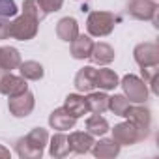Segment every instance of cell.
I'll return each mask as SVG.
<instances>
[{
    "label": "cell",
    "instance_id": "6da1fadb",
    "mask_svg": "<svg viewBox=\"0 0 159 159\" xmlns=\"http://www.w3.org/2000/svg\"><path fill=\"white\" fill-rule=\"evenodd\" d=\"M49 142V133L43 127H34L26 137L19 139L15 150L23 159H38L43 155V150Z\"/></svg>",
    "mask_w": 159,
    "mask_h": 159
},
{
    "label": "cell",
    "instance_id": "7a4b0ae2",
    "mask_svg": "<svg viewBox=\"0 0 159 159\" xmlns=\"http://www.w3.org/2000/svg\"><path fill=\"white\" fill-rule=\"evenodd\" d=\"M118 23V17L109 11H92L86 19V28L88 34L94 38H103L109 36Z\"/></svg>",
    "mask_w": 159,
    "mask_h": 159
},
{
    "label": "cell",
    "instance_id": "3957f363",
    "mask_svg": "<svg viewBox=\"0 0 159 159\" xmlns=\"http://www.w3.org/2000/svg\"><path fill=\"white\" fill-rule=\"evenodd\" d=\"M38 21L28 17V15H19L15 21H11L10 25V38L19 39V41H28L32 38H36L38 34Z\"/></svg>",
    "mask_w": 159,
    "mask_h": 159
},
{
    "label": "cell",
    "instance_id": "277c9868",
    "mask_svg": "<svg viewBox=\"0 0 159 159\" xmlns=\"http://www.w3.org/2000/svg\"><path fill=\"white\" fill-rule=\"evenodd\" d=\"M120 84L124 88L125 98L131 103H142V101L148 99V86L144 84L142 79H139L137 75H125Z\"/></svg>",
    "mask_w": 159,
    "mask_h": 159
},
{
    "label": "cell",
    "instance_id": "5b68a950",
    "mask_svg": "<svg viewBox=\"0 0 159 159\" xmlns=\"http://www.w3.org/2000/svg\"><path fill=\"white\" fill-rule=\"evenodd\" d=\"M26 90H28L26 79H23L19 75H13L11 71L0 69V94H4L8 98H13V96H19V94H23Z\"/></svg>",
    "mask_w": 159,
    "mask_h": 159
},
{
    "label": "cell",
    "instance_id": "8992f818",
    "mask_svg": "<svg viewBox=\"0 0 159 159\" xmlns=\"http://www.w3.org/2000/svg\"><path fill=\"white\" fill-rule=\"evenodd\" d=\"M34 105H36V101H34V94L30 90H26V92H23L19 96H13L8 101L10 112L13 116H17V118H26L34 111Z\"/></svg>",
    "mask_w": 159,
    "mask_h": 159
},
{
    "label": "cell",
    "instance_id": "52a82bcc",
    "mask_svg": "<svg viewBox=\"0 0 159 159\" xmlns=\"http://www.w3.org/2000/svg\"><path fill=\"white\" fill-rule=\"evenodd\" d=\"M112 139H114L120 146H131V144H137L139 140H142L144 137H142L140 131L127 120V122H122V124L114 125V129H112Z\"/></svg>",
    "mask_w": 159,
    "mask_h": 159
},
{
    "label": "cell",
    "instance_id": "ba28073f",
    "mask_svg": "<svg viewBox=\"0 0 159 159\" xmlns=\"http://www.w3.org/2000/svg\"><path fill=\"white\" fill-rule=\"evenodd\" d=\"M124 118H127V120H129L139 131H140V135H142L144 139L148 137V133H150V125H152V116H150V111H148V109L129 105V109L125 111Z\"/></svg>",
    "mask_w": 159,
    "mask_h": 159
},
{
    "label": "cell",
    "instance_id": "9c48e42d",
    "mask_svg": "<svg viewBox=\"0 0 159 159\" xmlns=\"http://www.w3.org/2000/svg\"><path fill=\"white\" fill-rule=\"evenodd\" d=\"M127 11L131 17L140 19V21H155L157 15V2L155 0H131Z\"/></svg>",
    "mask_w": 159,
    "mask_h": 159
},
{
    "label": "cell",
    "instance_id": "30bf717a",
    "mask_svg": "<svg viewBox=\"0 0 159 159\" xmlns=\"http://www.w3.org/2000/svg\"><path fill=\"white\" fill-rule=\"evenodd\" d=\"M133 56H135V62L140 67L157 66L159 64V47L155 43H140V45L135 47Z\"/></svg>",
    "mask_w": 159,
    "mask_h": 159
},
{
    "label": "cell",
    "instance_id": "8fae6325",
    "mask_svg": "<svg viewBox=\"0 0 159 159\" xmlns=\"http://www.w3.org/2000/svg\"><path fill=\"white\" fill-rule=\"evenodd\" d=\"M96 71L98 69L92 67V66H86V67H83V69L77 71L75 81H73L77 92H81V94L94 92V88H96Z\"/></svg>",
    "mask_w": 159,
    "mask_h": 159
},
{
    "label": "cell",
    "instance_id": "7c38bea8",
    "mask_svg": "<svg viewBox=\"0 0 159 159\" xmlns=\"http://www.w3.org/2000/svg\"><path fill=\"white\" fill-rule=\"evenodd\" d=\"M67 142H69L71 152H75V153H88L96 140H94V137L88 131L86 133L84 131H75V133H71L67 137Z\"/></svg>",
    "mask_w": 159,
    "mask_h": 159
},
{
    "label": "cell",
    "instance_id": "4fadbf2b",
    "mask_svg": "<svg viewBox=\"0 0 159 159\" xmlns=\"http://www.w3.org/2000/svg\"><path fill=\"white\" fill-rule=\"evenodd\" d=\"M64 109H66L71 116H75V118H81V116H84V114L90 112L88 101H86V98L81 96V94H69V96L66 98Z\"/></svg>",
    "mask_w": 159,
    "mask_h": 159
},
{
    "label": "cell",
    "instance_id": "5bb4252c",
    "mask_svg": "<svg viewBox=\"0 0 159 159\" xmlns=\"http://www.w3.org/2000/svg\"><path fill=\"white\" fill-rule=\"evenodd\" d=\"M75 122H77V118H75V116H71L64 107H60V109L52 111V112H51V116H49V125H51L52 129H58V131L73 129Z\"/></svg>",
    "mask_w": 159,
    "mask_h": 159
},
{
    "label": "cell",
    "instance_id": "9a60e30c",
    "mask_svg": "<svg viewBox=\"0 0 159 159\" xmlns=\"http://www.w3.org/2000/svg\"><path fill=\"white\" fill-rule=\"evenodd\" d=\"M92 47H94V41L84 36V34H79L73 41H71V56L75 60H84L90 56L92 52Z\"/></svg>",
    "mask_w": 159,
    "mask_h": 159
},
{
    "label": "cell",
    "instance_id": "2e32d148",
    "mask_svg": "<svg viewBox=\"0 0 159 159\" xmlns=\"http://www.w3.org/2000/svg\"><path fill=\"white\" fill-rule=\"evenodd\" d=\"M56 36L62 39V41H67L71 43L77 36H79V25L73 17H64L58 21L56 25Z\"/></svg>",
    "mask_w": 159,
    "mask_h": 159
},
{
    "label": "cell",
    "instance_id": "e0dca14e",
    "mask_svg": "<svg viewBox=\"0 0 159 159\" xmlns=\"http://www.w3.org/2000/svg\"><path fill=\"white\" fill-rule=\"evenodd\" d=\"M92 152H94V155L99 157V159H111V157H116V155H118L120 144H118L114 139H101L99 142H94Z\"/></svg>",
    "mask_w": 159,
    "mask_h": 159
},
{
    "label": "cell",
    "instance_id": "ac0fdd59",
    "mask_svg": "<svg viewBox=\"0 0 159 159\" xmlns=\"http://www.w3.org/2000/svg\"><path fill=\"white\" fill-rule=\"evenodd\" d=\"M114 49L109 45V43H94L92 47V52H90V60L94 64H99V66H105V64H111L114 60Z\"/></svg>",
    "mask_w": 159,
    "mask_h": 159
},
{
    "label": "cell",
    "instance_id": "d6986e66",
    "mask_svg": "<svg viewBox=\"0 0 159 159\" xmlns=\"http://www.w3.org/2000/svg\"><path fill=\"white\" fill-rule=\"evenodd\" d=\"M118 84H120L118 75L112 69L103 67V69L96 71V88H99V90H114Z\"/></svg>",
    "mask_w": 159,
    "mask_h": 159
},
{
    "label": "cell",
    "instance_id": "ffe728a7",
    "mask_svg": "<svg viewBox=\"0 0 159 159\" xmlns=\"http://www.w3.org/2000/svg\"><path fill=\"white\" fill-rule=\"evenodd\" d=\"M21 64V52L15 47H0V69H17Z\"/></svg>",
    "mask_w": 159,
    "mask_h": 159
},
{
    "label": "cell",
    "instance_id": "44dd1931",
    "mask_svg": "<svg viewBox=\"0 0 159 159\" xmlns=\"http://www.w3.org/2000/svg\"><path fill=\"white\" fill-rule=\"evenodd\" d=\"M19 71H21V77L23 79H28V81H39L43 79V66L39 62H34V60H26V62H21L19 64Z\"/></svg>",
    "mask_w": 159,
    "mask_h": 159
},
{
    "label": "cell",
    "instance_id": "7402d4cb",
    "mask_svg": "<svg viewBox=\"0 0 159 159\" xmlns=\"http://www.w3.org/2000/svg\"><path fill=\"white\" fill-rule=\"evenodd\" d=\"M88 109L94 114H103L105 111H109V96L103 92H88Z\"/></svg>",
    "mask_w": 159,
    "mask_h": 159
},
{
    "label": "cell",
    "instance_id": "603a6c76",
    "mask_svg": "<svg viewBox=\"0 0 159 159\" xmlns=\"http://www.w3.org/2000/svg\"><path fill=\"white\" fill-rule=\"evenodd\" d=\"M69 152H71V148H69L67 137H66L64 133H56V135L51 139V144H49V153H51L52 157H66Z\"/></svg>",
    "mask_w": 159,
    "mask_h": 159
},
{
    "label": "cell",
    "instance_id": "cb8c5ba5",
    "mask_svg": "<svg viewBox=\"0 0 159 159\" xmlns=\"http://www.w3.org/2000/svg\"><path fill=\"white\" fill-rule=\"evenodd\" d=\"M86 131L92 137H103L109 131V122L101 116V114H92L86 120Z\"/></svg>",
    "mask_w": 159,
    "mask_h": 159
},
{
    "label": "cell",
    "instance_id": "d4e9b609",
    "mask_svg": "<svg viewBox=\"0 0 159 159\" xmlns=\"http://www.w3.org/2000/svg\"><path fill=\"white\" fill-rule=\"evenodd\" d=\"M23 13L32 17V19H36L38 23H41L47 17V11L39 4V0H25V2H23Z\"/></svg>",
    "mask_w": 159,
    "mask_h": 159
},
{
    "label": "cell",
    "instance_id": "484cf974",
    "mask_svg": "<svg viewBox=\"0 0 159 159\" xmlns=\"http://www.w3.org/2000/svg\"><path fill=\"white\" fill-rule=\"evenodd\" d=\"M140 71H142V81H144V84H146L153 94H157V75H159V64H157V66H146V67H142Z\"/></svg>",
    "mask_w": 159,
    "mask_h": 159
},
{
    "label": "cell",
    "instance_id": "4316f807",
    "mask_svg": "<svg viewBox=\"0 0 159 159\" xmlns=\"http://www.w3.org/2000/svg\"><path fill=\"white\" fill-rule=\"evenodd\" d=\"M129 105H131V101L125 98V96H112V98H109V109L114 112V114H118V116H124L125 114V111L129 109Z\"/></svg>",
    "mask_w": 159,
    "mask_h": 159
},
{
    "label": "cell",
    "instance_id": "83f0119b",
    "mask_svg": "<svg viewBox=\"0 0 159 159\" xmlns=\"http://www.w3.org/2000/svg\"><path fill=\"white\" fill-rule=\"evenodd\" d=\"M17 11L19 10H17L15 0H0V17L10 19V17H15Z\"/></svg>",
    "mask_w": 159,
    "mask_h": 159
},
{
    "label": "cell",
    "instance_id": "f1b7e54d",
    "mask_svg": "<svg viewBox=\"0 0 159 159\" xmlns=\"http://www.w3.org/2000/svg\"><path fill=\"white\" fill-rule=\"evenodd\" d=\"M39 4L43 6V10L47 13H52V11H58L64 4V0H39Z\"/></svg>",
    "mask_w": 159,
    "mask_h": 159
},
{
    "label": "cell",
    "instance_id": "f546056e",
    "mask_svg": "<svg viewBox=\"0 0 159 159\" xmlns=\"http://www.w3.org/2000/svg\"><path fill=\"white\" fill-rule=\"evenodd\" d=\"M10 25H11V21L0 17V39H8L10 38Z\"/></svg>",
    "mask_w": 159,
    "mask_h": 159
},
{
    "label": "cell",
    "instance_id": "4dcf8cb0",
    "mask_svg": "<svg viewBox=\"0 0 159 159\" xmlns=\"http://www.w3.org/2000/svg\"><path fill=\"white\" fill-rule=\"evenodd\" d=\"M0 157H2V159H8V157H10V150L4 148L2 144H0Z\"/></svg>",
    "mask_w": 159,
    "mask_h": 159
}]
</instances>
